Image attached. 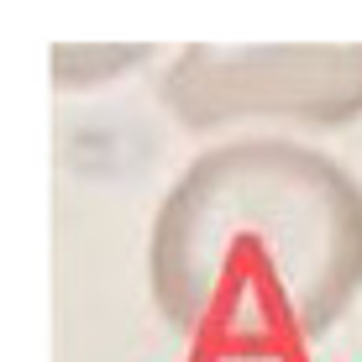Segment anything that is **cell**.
Segmentation results:
<instances>
[{"instance_id": "cell-1", "label": "cell", "mask_w": 362, "mask_h": 362, "mask_svg": "<svg viewBox=\"0 0 362 362\" xmlns=\"http://www.w3.org/2000/svg\"><path fill=\"white\" fill-rule=\"evenodd\" d=\"M147 284L189 362H289L362 289V184L279 136L210 147L158 205Z\"/></svg>"}, {"instance_id": "cell-2", "label": "cell", "mask_w": 362, "mask_h": 362, "mask_svg": "<svg viewBox=\"0 0 362 362\" xmlns=\"http://www.w3.org/2000/svg\"><path fill=\"white\" fill-rule=\"evenodd\" d=\"M163 105L189 132L247 116L346 127L362 116L357 47H184L163 74Z\"/></svg>"}]
</instances>
